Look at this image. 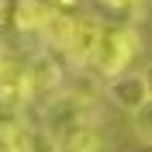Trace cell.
Here are the masks:
<instances>
[{
    "mask_svg": "<svg viewBox=\"0 0 152 152\" xmlns=\"http://www.w3.org/2000/svg\"><path fill=\"white\" fill-rule=\"evenodd\" d=\"M138 52H142V35L135 31V24L118 21L111 28H104V38H100V45L90 59V69L111 83L118 76L132 73V62L138 59Z\"/></svg>",
    "mask_w": 152,
    "mask_h": 152,
    "instance_id": "6da1fadb",
    "label": "cell"
},
{
    "mask_svg": "<svg viewBox=\"0 0 152 152\" xmlns=\"http://www.w3.org/2000/svg\"><path fill=\"white\" fill-rule=\"evenodd\" d=\"M97 104L94 97L83 94V90H56V94L48 97L45 104H42V124H45L48 132L62 138L69 135L73 128H83V124H97Z\"/></svg>",
    "mask_w": 152,
    "mask_h": 152,
    "instance_id": "7a4b0ae2",
    "label": "cell"
},
{
    "mask_svg": "<svg viewBox=\"0 0 152 152\" xmlns=\"http://www.w3.org/2000/svg\"><path fill=\"white\" fill-rule=\"evenodd\" d=\"M76 28H80V10H52V18L45 21L42 28V42H45L48 52L56 56H69L76 42Z\"/></svg>",
    "mask_w": 152,
    "mask_h": 152,
    "instance_id": "3957f363",
    "label": "cell"
},
{
    "mask_svg": "<svg viewBox=\"0 0 152 152\" xmlns=\"http://www.w3.org/2000/svg\"><path fill=\"white\" fill-rule=\"evenodd\" d=\"M104 21L90 14V10H80V28H76V42H73V52H69V62L73 66H90V59H94L97 45H100V38H104Z\"/></svg>",
    "mask_w": 152,
    "mask_h": 152,
    "instance_id": "277c9868",
    "label": "cell"
},
{
    "mask_svg": "<svg viewBox=\"0 0 152 152\" xmlns=\"http://www.w3.org/2000/svg\"><path fill=\"white\" fill-rule=\"evenodd\" d=\"M48 18H52V4L48 0H14V7H10V28L18 35L38 38Z\"/></svg>",
    "mask_w": 152,
    "mask_h": 152,
    "instance_id": "5b68a950",
    "label": "cell"
},
{
    "mask_svg": "<svg viewBox=\"0 0 152 152\" xmlns=\"http://www.w3.org/2000/svg\"><path fill=\"white\" fill-rule=\"evenodd\" d=\"M107 97L121 107L124 114H132L138 104L149 100V86H145V73H124L107 83Z\"/></svg>",
    "mask_w": 152,
    "mask_h": 152,
    "instance_id": "8992f818",
    "label": "cell"
},
{
    "mask_svg": "<svg viewBox=\"0 0 152 152\" xmlns=\"http://www.w3.org/2000/svg\"><path fill=\"white\" fill-rule=\"evenodd\" d=\"M59 152H107V135L100 124H83L59 138Z\"/></svg>",
    "mask_w": 152,
    "mask_h": 152,
    "instance_id": "52a82bcc",
    "label": "cell"
},
{
    "mask_svg": "<svg viewBox=\"0 0 152 152\" xmlns=\"http://www.w3.org/2000/svg\"><path fill=\"white\" fill-rule=\"evenodd\" d=\"M128 121H132L135 138H138L142 145H149V149H152V97L145 100V104H138L132 114H128Z\"/></svg>",
    "mask_w": 152,
    "mask_h": 152,
    "instance_id": "ba28073f",
    "label": "cell"
},
{
    "mask_svg": "<svg viewBox=\"0 0 152 152\" xmlns=\"http://www.w3.org/2000/svg\"><path fill=\"white\" fill-rule=\"evenodd\" d=\"M97 4H100L107 14H114L118 21H128V24H132V21L138 18V10H142L145 0H97Z\"/></svg>",
    "mask_w": 152,
    "mask_h": 152,
    "instance_id": "9c48e42d",
    "label": "cell"
},
{
    "mask_svg": "<svg viewBox=\"0 0 152 152\" xmlns=\"http://www.w3.org/2000/svg\"><path fill=\"white\" fill-rule=\"evenodd\" d=\"M52 4V10H83L90 0H48Z\"/></svg>",
    "mask_w": 152,
    "mask_h": 152,
    "instance_id": "30bf717a",
    "label": "cell"
},
{
    "mask_svg": "<svg viewBox=\"0 0 152 152\" xmlns=\"http://www.w3.org/2000/svg\"><path fill=\"white\" fill-rule=\"evenodd\" d=\"M145 86H149V97H152V62L145 66Z\"/></svg>",
    "mask_w": 152,
    "mask_h": 152,
    "instance_id": "8fae6325",
    "label": "cell"
}]
</instances>
